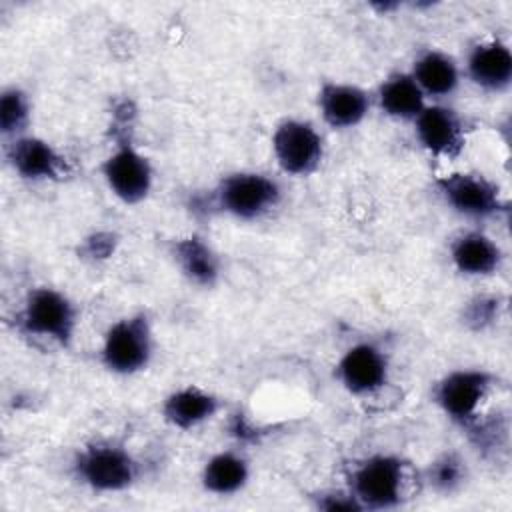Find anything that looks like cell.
<instances>
[{
	"label": "cell",
	"instance_id": "ffe728a7",
	"mask_svg": "<svg viewBox=\"0 0 512 512\" xmlns=\"http://www.w3.org/2000/svg\"><path fill=\"white\" fill-rule=\"evenodd\" d=\"M252 476L250 460L238 450H220L212 454L200 470V486L204 492L228 498L242 492Z\"/></svg>",
	"mask_w": 512,
	"mask_h": 512
},
{
	"label": "cell",
	"instance_id": "603a6c76",
	"mask_svg": "<svg viewBox=\"0 0 512 512\" xmlns=\"http://www.w3.org/2000/svg\"><path fill=\"white\" fill-rule=\"evenodd\" d=\"M500 308H502V304H500L498 296L478 294L470 302H466L464 312H462V322L474 332L486 330L488 326H492L498 320Z\"/></svg>",
	"mask_w": 512,
	"mask_h": 512
},
{
	"label": "cell",
	"instance_id": "9a60e30c",
	"mask_svg": "<svg viewBox=\"0 0 512 512\" xmlns=\"http://www.w3.org/2000/svg\"><path fill=\"white\" fill-rule=\"evenodd\" d=\"M408 72L424 92L426 100L432 102H446L458 92L464 78L458 60L438 48H426L418 52Z\"/></svg>",
	"mask_w": 512,
	"mask_h": 512
},
{
	"label": "cell",
	"instance_id": "ba28073f",
	"mask_svg": "<svg viewBox=\"0 0 512 512\" xmlns=\"http://www.w3.org/2000/svg\"><path fill=\"white\" fill-rule=\"evenodd\" d=\"M444 204L468 220L498 218L508 210L500 186L480 172H448L434 182Z\"/></svg>",
	"mask_w": 512,
	"mask_h": 512
},
{
	"label": "cell",
	"instance_id": "7402d4cb",
	"mask_svg": "<svg viewBox=\"0 0 512 512\" xmlns=\"http://www.w3.org/2000/svg\"><path fill=\"white\" fill-rule=\"evenodd\" d=\"M30 116L32 102L28 92L16 84L6 86L0 94V132L10 140L28 134Z\"/></svg>",
	"mask_w": 512,
	"mask_h": 512
},
{
	"label": "cell",
	"instance_id": "ac0fdd59",
	"mask_svg": "<svg viewBox=\"0 0 512 512\" xmlns=\"http://www.w3.org/2000/svg\"><path fill=\"white\" fill-rule=\"evenodd\" d=\"M170 256L180 274L198 288H212L222 274V260L198 234L172 240Z\"/></svg>",
	"mask_w": 512,
	"mask_h": 512
},
{
	"label": "cell",
	"instance_id": "3957f363",
	"mask_svg": "<svg viewBox=\"0 0 512 512\" xmlns=\"http://www.w3.org/2000/svg\"><path fill=\"white\" fill-rule=\"evenodd\" d=\"M282 186L276 178L256 170H236L218 180L210 194L216 212L240 222L266 218L282 202Z\"/></svg>",
	"mask_w": 512,
	"mask_h": 512
},
{
	"label": "cell",
	"instance_id": "9c48e42d",
	"mask_svg": "<svg viewBox=\"0 0 512 512\" xmlns=\"http://www.w3.org/2000/svg\"><path fill=\"white\" fill-rule=\"evenodd\" d=\"M270 146L278 168L294 178L314 174L324 160V138L318 128L302 118H284L276 124Z\"/></svg>",
	"mask_w": 512,
	"mask_h": 512
},
{
	"label": "cell",
	"instance_id": "cb8c5ba5",
	"mask_svg": "<svg viewBox=\"0 0 512 512\" xmlns=\"http://www.w3.org/2000/svg\"><path fill=\"white\" fill-rule=\"evenodd\" d=\"M312 498H314V506L318 510H326V512H362L360 502L354 498V494L346 486L344 488L320 490Z\"/></svg>",
	"mask_w": 512,
	"mask_h": 512
},
{
	"label": "cell",
	"instance_id": "7c38bea8",
	"mask_svg": "<svg viewBox=\"0 0 512 512\" xmlns=\"http://www.w3.org/2000/svg\"><path fill=\"white\" fill-rule=\"evenodd\" d=\"M6 160L12 170L28 182H60L70 172L64 154L54 144L34 134H22L10 140Z\"/></svg>",
	"mask_w": 512,
	"mask_h": 512
},
{
	"label": "cell",
	"instance_id": "d6986e66",
	"mask_svg": "<svg viewBox=\"0 0 512 512\" xmlns=\"http://www.w3.org/2000/svg\"><path fill=\"white\" fill-rule=\"evenodd\" d=\"M372 100L384 116L410 124L428 104L424 92L408 70H396L382 78L372 92Z\"/></svg>",
	"mask_w": 512,
	"mask_h": 512
},
{
	"label": "cell",
	"instance_id": "8992f818",
	"mask_svg": "<svg viewBox=\"0 0 512 512\" xmlns=\"http://www.w3.org/2000/svg\"><path fill=\"white\" fill-rule=\"evenodd\" d=\"M496 386V376L486 368H454L432 388L438 410L462 430L480 416V408Z\"/></svg>",
	"mask_w": 512,
	"mask_h": 512
},
{
	"label": "cell",
	"instance_id": "52a82bcc",
	"mask_svg": "<svg viewBox=\"0 0 512 512\" xmlns=\"http://www.w3.org/2000/svg\"><path fill=\"white\" fill-rule=\"evenodd\" d=\"M100 174L114 198L126 206L144 202L154 186L150 158L132 142L128 134H118L114 148L100 164Z\"/></svg>",
	"mask_w": 512,
	"mask_h": 512
},
{
	"label": "cell",
	"instance_id": "8fae6325",
	"mask_svg": "<svg viewBox=\"0 0 512 512\" xmlns=\"http://www.w3.org/2000/svg\"><path fill=\"white\" fill-rule=\"evenodd\" d=\"M412 128L416 142L434 158L456 160L464 152L466 120L446 102H428L412 120Z\"/></svg>",
	"mask_w": 512,
	"mask_h": 512
},
{
	"label": "cell",
	"instance_id": "44dd1931",
	"mask_svg": "<svg viewBox=\"0 0 512 512\" xmlns=\"http://www.w3.org/2000/svg\"><path fill=\"white\" fill-rule=\"evenodd\" d=\"M468 480L466 460L458 452H442L422 472V482L436 494H456Z\"/></svg>",
	"mask_w": 512,
	"mask_h": 512
},
{
	"label": "cell",
	"instance_id": "5bb4252c",
	"mask_svg": "<svg viewBox=\"0 0 512 512\" xmlns=\"http://www.w3.org/2000/svg\"><path fill=\"white\" fill-rule=\"evenodd\" d=\"M462 74L478 90L488 94H504L512 86V50L498 38L476 42L468 54Z\"/></svg>",
	"mask_w": 512,
	"mask_h": 512
},
{
	"label": "cell",
	"instance_id": "30bf717a",
	"mask_svg": "<svg viewBox=\"0 0 512 512\" xmlns=\"http://www.w3.org/2000/svg\"><path fill=\"white\" fill-rule=\"evenodd\" d=\"M334 376L348 394L358 398L372 396L390 380V356L376 342H356L338 358Z\"/></svg>",
	"mask_w": 512,
	"mask_h": 512
},
{
	"label": "cell",
	"instance_id": "e0dca14e",
	"mask_svg": "<svg viewBox=\"0 0 512 512\" xmlns=\"http://www.w3.org/2000/svg\"><path fill=\"white\" fill-rule=\"evenodd\" d=\"M222 410V400L214 392L196 386L186 384L176 390H172L160 406L162 420L176 428V430H194L212 418L218 416Z\"/></svg>",
	"mask_w": 512,
	"mask_h": 512
},
{
	"label": "cell",
	"instance_id": "7a4b0ae2",
	"mask_svg": "<svg viewBox=\"0 0 512 512\" xmlns=\"http://www.w3.org/2000/svg\"><path fill=\"white\" fill-rule=\"evenodd\" d=\"M16 328L26 338L68 348L76 336L78 308L62 290L36 286L16 312Z\"/></svg>",
	"mask_w": 512,
	"mask_h": 512
},
{
	"label": "cell",
	"instance_id": "6da1fadb",
	"mask_svg": "<svg viewBox=\"0 0 512 512\" xmlns=\"http://www.w3.org/2000/svg\"><path fill=\"white\" fill-rule=\"evenodd\" d=\"M72 474L96 494H116L138 482L140 464L126 444L100 438L84 444L74 454Z\"/></svg>",
	"mask_w": 512,
	"mask_h": 512
},
{
	"label": "cell",
	"instance_id": "277c9868",
	"mask_svg": "<svg viewBox=\"0 0 512 512\" xmlns=\"http://www.w3.org/2000/svg\"><path fill=\"white\" fill-rule=\"evenodd\" d=\"M156 350L154 328L148 312L136 310L112 322L98 350L100 364L114 376H134L148 368Z\"/></svg>",
	"mask_w": 512,
	"mask_h": 512
},
{
	"label": "cell",
	"instance_id": "4fadbf2b",
	"mask_svg": "<svg viewBox=\"0 0 512 512\" xmlns=\"http://www.w3.org/2000/svg\"><path fill=\"white\" fill-rule=\"evenodd\" d=\"M372 106V92L352 82L326 80L316 94L318 114L332 130H352L360 126Z\"/></svg>",
	"mask_w": 512,
	"mask_h": 512
},
{
	"label": "cell",
	"instance_id": "5b68a950",
	"mask_svg": "<svg viewBox=\"0 0 512 512\" xmlns=\"http://www.w3.org/2000/svg\"><path fill=\"white\" fill-rule=\"evenodd\" d=\"M408 464L388 452H376L358 460L346 476V488L362 510H392L406 498Z\"/></svg>",
	"mask_w": 512,
	"mask_h": 512
},
{
	"label": "cell",
	"instance_id": "2e32d148",
	"mask_svg": "<svg viewBox=\"0 0 512 512\" xmlns=\"http://www.w3.org/2000/svg\"><path fill=\"white\" fill-rule=\"evenodd\" d=\"M454 270L468 278L494 276L504 260L502 248L486 232L470 228L456 234L448 248Z\"/></svg>",
	"mask_w": 512,
	"mask_h": 512
}]
</instances>
